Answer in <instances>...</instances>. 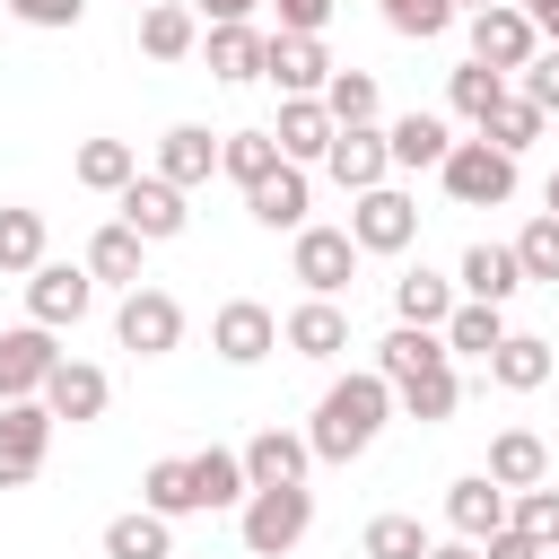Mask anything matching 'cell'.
Returning a JSON list of instances; mask_svg holds the SVG:
<instances>
[{"label": "cell", "mask_w": 559, "mask_h": 559, "mask_svg": "<svg viewBox=\"0 0 559 559\" xmlns=\"http://www.w3.org/2000/svg\"><path fill=\"white\" fill-rule=\"evenodd\" d=\"M428 559H480V542H463V533H454V542H428Z\"/></svg>", "instance_id": "816d5d0a"}, {"label": "cell", "mask_w": 559, "mask_h": 559, "mask_svg": "<svg viewBox=\"0 0 559 559\" xmlns=\"http://www.w3.org/2000/svg\"><path fill=\"white\" fill-rule=\"evenodd\" d=\"M349 236H358V253H411V236H419V201L393 192V183L349 192Z\"/></svg>", "instance_id": "52a82bcc"}, {"label": "cell", "mask_w": 559, "mask_h": 559, "mask_svg": "<svg viewBox=\"0 0 559 559\" xmlns=\"http://www.w3.org/2000/svg\"><path fill=\"white\" fill-rule=\"evenodd\" d=\"M332 131H341V122H332V105H323V96H288V105H280V131H271V140H280V157H288V166H323Z\"/></svg>", "instance_id": "ac0fdd59"}, {"label": "cell", "mask_w": 559, "mask_h": 559, "mask_svg": "<svg viewBox=\"0 0 559 559\" xmlns=\"http://www.w3.org/2000/svg\"><path fill=\"white\" fill-rule=\"evenodd\" d=\"M437 175H445V201H463V210H498V201H515V157H507L498 140H480V131L454 140Z\"/></svg>", "instance_id": "277c9868"}, {"label": "cell", "mask_w": 559, "mask_h": 559, "mask_svg": "<svg viewBox=\"0 0 559 559\" xmlns=\"http://www.w3.org/2000/svg\"><path fill=\"white\" fill-rule=\"evenodd\" d=\"M376 367H384V384H393V402H402L411 419H454L463 376H454L445 332H428V323H393V332L376 341Z\"/></svg>", "instance_id": "6da1fadb"}, {"label": "cell", "mask_w": 559, "mask_h": 559, "mask_svg": "<svg viewBox=\"0 0 559 559\" xmlns=\"http://www.w3.org/2000/svg\"><path fill=\"white\" fill-rule=\"evenodd\" d=\"M384 26H393V35H411V44H428V35H445V26H454V0H384Z\"/></svg>", "instance_id": "ee69618b"}, {"label": "cell", "mask_w": 559, "mask_h": 559, "mask_svg": "<svg viewBox=\"0 0 559 559\" xmlns=\"http://www.w3.org/2000/svg\"><path fill=\"white\" fill-rule=\"evenodd\" d=\"M489 480H498L507 498H515V489H542V480H550V445H542L533 428H498V437H489Z\"/></svg>", "instance_id": "7402d4cb"}, {"label": "cell", "mask_w": 559, "mask_h": 559, "mask_svg": "<svg viewBox=\"0 0 559 559\" xmlns=\"http://www.w3.org/2000/svg\"><path fill=\"white\" fill-rule=\"evenodd\" d=\"M463 297H454V280H437V271H402L393 280V314L402 323H428V332H445V314H454Z\"/></svg>", "instance_id": "f546056e"}, {"label": "cell", "mask_w": 559, "mask_h": 559, "mask_svg": "<svg viewBox=\"0 0 559 559\" xmlns=\"http://www.w3.org/2000/svg\"><path fill=\"white\" fill-rule=\"evenodd\" d=\"M87 192H122L131 175H140V157H131V140H79V166H70Z\"/></svg>", "instance_id": "74e56055"}, {"label": "cell", "mask_w": 559, "mask_h": 559, "mask_svg": "<svg viewBox=\"0 0 559 559\" xmlns=\"http://www.w3.org/2000/svg\"><path fill=\"white\" fill-rule=\"evenodd\" d=\"M393 411H402V402H393L384 367L332 376V384H323V402H314V419H306V445H314V463H358V454L384 437V419H393Z\"/></svg>", "instance_id": "7a4b0ae2"}, {"label": "cell", "mask_w": 559, "mask_h": 559, "mask_svg": "<svg viewBox=\"0 0 559 559\" xmlns=\"http://www.w3.org/2000/svg\"><path fill=\"white\" fill-rule=\"evenodd\" d=\"M52 411H44V393L35 402H0V489H26L35 472H44V454H52Z\"/></svg>", "instance_id": "8992f818"}, {"label": "cell", "mask_w": 559, "mask_h": 559, "mask_svg": "<svg viewBox=\"0 0 559 559\" xmlns=\"http://www.w3.org/2000/svg\"><path fill=\"white\" fill-rule=\"evenodd\" d=\"M515 262H524V280H559V210L524 218V236H515Z\"/></svg>", "instance_id": "b9f144b4"}, {"label": "cell", "mask_w": 559, "mask_h": 559, "mask_svg": "<svg viewBox=\"0 0 559 559\" xmlns=\"http://www.w3.org/2000/svg\"><path fill=\"white\" fill-rule=\"evenodd\" d=\"M542 122H550V114H542V105H533V96H524V87H507V96H498V114H489V122H480V140H498V148H507V157H524V148H533V140H542Z\"/></svg>", "instance_id": "d590c367"}, {"label": "cell", "mask_w": 559, "mask_h": 559, "mask_svg": "<svg viewBox=\"0 0 559 559\" xmlns=\"http://www.w3.org/2000/svg\"><path fill=\"white\" fill-rule=\"evenodd\" d=\"M498 341H507V314H498V306L463 297V306L445 314V349H454V358H480V367H489V349H498Z\"/></svg>", "instance_id": "d6a6232c"}, {"label": "cell", "mask_w": 559, "mask_h": 559, "mask_svg": "<svg viewBox=\"0 0 559 559\" xmlns=\"http://www.w3.org/2000/svg\"><path fill=\"white\" fill-rule=\"evenodd\" d=\"M9 17L17 26H44V35H70L87 17V0H9Z\"/></svg>", "instance_id": "f6af8a7d"}, {"label": "cell", "mask_w": 559, "mask_h": 559, "mask_svg": "<svg viewBox=\"0 0 559 559\" xmlns=\"http://www.w3.org/2000/svg\"><path fill=\"white\" fill-rule=\"evenodd\" d=\"M280 341H288L297 358H341V349H349V314H341V297H306V306L280 323Z\"/></svg>", "instance_id": "44dd1931"}, {"label": "cell", "mask_w": 559, "mask_h": 559, "mask_svg": "<svg viewBox=\"0 0 559 559\" xmlns=\"http://www.w3.org/2000/svg\"><path fill=\"white\" fill-rule=\"evenodd\" d=\"M454 9H463V0H454ZM472 9H489V0H472Z\"/></svg>", "instance_id": "db71d44e"}, {"label": "cell", "mask_w": 559, "mask_h": 559, "mask_svg": "<svg viewBox=\"0 0 559 559\" xmlns=\"http://www.w3.org/2000/svg\"><path fill=\"white\" fill-rule=\"evenodd\" d=\"M454 288H463V297H480V306H507V297L524 288V262H515V245H463V271H454Z\"/></svg>", "instance_id": "ffe728a7"}, {"label": "cell", "mask_w": 559, "mask_h": 559, "mask_svg": "<svg viewBox=\"0 0 559 559\" xmlns=\"http://www.w3.org/2000/svg\"><path fill=\"white\" fill-rule=\"evenodd\" d=\"M271 9H280V35H323L341 0H271Z\"/></svg>", "instance_id": "7dc6e473"}, {"label": "cell", "mask_w": 559, "mask_h": 559, "mask_svg": "<svg viewBox=\"0 0 559 559\" xmlns=\"http://www.w3.org/2000/svg\"><path fill=\"white\" fill-rule=\"evenodd\" d=\"M332 52H323V35H271V61H262V79L280 87V96H323L332 87Z\"/></svg>", "instance_id": "9a60e30c"}, {"label": "cell", "mask_w": 559, "mask_h": 559, "mask_svg": "<svg viewBox=\"0 0 559 559\" xmlns=\"http://www.w3.org/2000/svg\"><path fill=\"white\" fill-rule=\"evenodd\" d=\"M131 9H148V0H131Z\"/></svg>", "instance_id": "11a10c76"}, {"label": "cell", "mask_w": 559, "mask_h": 559, "mask_svg": "<svg viewBox=\"0 0 559 559\" xmlns=\"http://www.w3.org/2000/svg\"><path fill=\"white\" fill-rule=\"evenodd\" d=\"M210 79H227V87H245V79H262V61H271V35L253 26V17H227V26H210Z\"/></svg>", "instance_id": "e0dca14e"}, {"label": "cell", "mask_w": 559, "mask_h": 559, "mask_svg": "<svg viewBox=\"0 0 559 559\" xmlns=\"http://www.w3.org/2000/svg\"><path fill=\"white\" fill-rule=\"evenodd\" d=\"M87 306H96V271H87V262H35V271H26V314H35V323L61 332V323H79Z\"/></svg>", "instance_id": "4fadbf2b"}, {"label": "cell", "mask_w": 559, "mask_h": 559, "mask_svg": "<svg viewBox=\"0 0 559 559\" xmlns=\"http://www.w3.org/2000/svg\"><path fill=\"white\" fill-rule=\"evenodd\" d=\"M288 271L306 280V297H341L349 280H358V236L349 227H297V253H288Z\"/></svg>", "instance_id": "ba28073f"}, {"label": "cell", "mask_w": 559, "mask_h": 559, "mask_svg": "<svg viewBox=\"0 0 559 559\" xmlns=\"http://www.w3.org/2000/svg\"><path fill=\"white\" fill-rule=\"evenodd\" d=\"M236 533H245V550H253V559H288V550L314 533V489H306V480L253 489V498L236 507Z\"/></svg>", "instance_id": "3957f363"}, {"label": "cell", "mask_w": 559, "mask_h": 559, "mask_svg": "<svg viewBox=\"0 0 559 559\" xmlns=\"http://www.w3.org/2000/svg\"><path fill=\"white\" fill-rule=\"evenodd\" d=\"M533 26H542V44H559V0H515Z\"/></svg>", "instance_id": "681fc988"}, {"label": "cell", "mask_w": 559, "mask_h": 559, "mask_svg": "<svg viewBox=\"0 0 559 559\" xmlns=\"http://www.w3.org/2000/svg\"><path fill=\"white\" fill-rule=\"evenodd\" d=\"M210 349H218L227 367H262V358L280 349V314H271L262 297H227V306L210 314Z\"/></svg>", "instance_id": "9c48e42d"}, {"label": "cell", "mask_w": 559, "mask_h": 559, "mask_svg": "<svg viewBox=\"0 0 559 559\" xmlns=\"http://www.w3.org/2000/svg\"><path fill=\"white\" fill-rule=\"evenodd\" d=\"M114 210H122V227H140L148 245H166V236H183V227H192L183 183H166V175H131V183L114 192Z\"/></svg>", "instance_id": "5bb4252c"}, {"label": "cell", "mask_w": 559, "mask_h": 559, "mask_svg": "<svg viewBox=\"0 0 559 559\" xmlns=\"http://www.w3.org/2000/svg\"><path fill=\"white\" fill-rule=\"evenodd\" d=\"M306 463H314V445H306L297 428H262V437L245 445V480H253V489H280V480H306Z\"/></svg>", "instance_id": "d4e9b609"}, {"label": "cell", "mask_w": 559, "mask_h": 559, "mask_svg": "<svg viewBox=\"0 0 559 559\" xmlns=\"http://www.w3.org/2000/svg\"><path fill=\"white\" fill-rule=\"evenodd\" d=\"M140 52H148V61H183V52H201V9L148 0V9H140Z\"/></svg>", "instance_id": "484cf974"}, {"label": "cell", "mask_w": 559, "mask_h": 559, "mask_svg": "<svg viewBox=\"0 0 559 559\" xmlns=\"http://www.w3.org/2000/svg\"><path fill=\"white\" fill-rule=\"evenodd\" d=\"M140 507H157V515H201L192 454H166V463H148V472H140Z\"/></svg>", "instance_id": "836d02e7"}, {"label": "cell", "mask_w": 559, "mask_h": 559, "mask_svg": "<svg viewBox=\"0 0 559 559\" xmlns=\"http://www.w3.org/2000/svg\"><path fill=\"white\" fill-rule=\"evenodd\" d=\"M550 367H559V358H550V341H542V332H507V341L489 349V384H507V393H542V384H550Z\"/></svg>", "instance_id": "cb8c5ba5"}, {"label": "cell", "mask_w": 559, "mask_h": 559, "mask_svg": "<svg viewBox=\"0 0 559 559\" xmlns=\"http://www.w3.org/2000/svg\"><path fill=\"white\" fill-rule=\"evenodd\" d=\"M157 175H166V183H183V192H192V183H210V175H218V140H210L201 122H175V131L157 140Z\"/></svg>", "instance_id": "4316f807"}, {"label": "cell", "mask_w": 559, "mask_h": 559, "mask_svg": "<svg viewBox=\"0 0 559 559\" xmlns=\"http://www.w3.org/2000/svg\"><path fill=\"white\" fill-rule=\"evenodd\" d=\"M323 175H332L341 192H376V183L393 175V140H384L376 122H341L332 148H323Z\"/></svg>", "instance_id": "7c38bea8"}, {"label": "cell", "mask_w": 559, "mask_h": 559, "mask_svg": "<svg viewBox=\"0 0 559 559\" xmlns=\"http://www.w3.org/2000/svg\"><path fill=\"white\" fill-rule=\"evenodd\" d=\"M550 559H559V550H550Z\"/></svg>", "instance_id": "9f6ffc18"}, {"label": "cell", "mask_w": 559, "mask_h": 559, "mask_svg": "<svg viewBox=\"0 0 559 559\" xmlns=\"http://www.w3.org/2000/svg\"><path fill=\"white\" fill-rule=\"evenodd\" d=\"M358 550H367V559H428V524L402 515V507H384V515H367Z\"/></svg>", "instance_id": "8d00e7d4"}, {"label": "cell", "mask_w": 559, "mask_h": 559, "mask_svg": "<svg viewBox=\"0 0 559 559\" xmlns=\"http://www.w3.org/2000/svg\"><path fill=\"white\" fill-rule=\"evenodd\" d=\"M515 79H524V96H533L542 114H559V44H542V52H533Z\"/></svg>", "instance_id": "bcb514c9"}, {"label": "cell", "mask_w": 559, "mask_h": 559, "mask_svg": "<svg viewBox=\"0 0 559 559\" xmlns=\"http://www.w3.org/2000/svg\"><path fill=\"white\" fill-rule=\"evenodd\" d=\"M384 140H393V166H445V148H454V131L437 122V114H402V122H384Z\"/></svg>", "instance_id": "1f68e13d"}, {"label": "cell", "mask_w": 559, "mask_h": 559, "mask_svg": "<svg viewBox=\"0 0 559 559\" xmlns=\"http://www.w3.org/2000/svg\"><path fill=\"white\" fill-rule=\"evenodd\" d=\"M550 210H559V175H550Z\"/></svg>", "instance_id": "f5cc1de1"}, {"label": "cell", "mask_w": 559, "mask_h": 559, "mask_svg": "<svg viewBox=\"0 0 559 559\" xmlns=\"http://www.w3.org/2000/svg\"><path fill=\"white\" fill-rule=\"evenodd\" d=\"M44 262V210H0V271L26 280Z\"/></svg>", "instance_id": "ab89813d"}, {"label": "cell", "mask_w": 559, "mask_h": 559, "mask_svg": "<svg viewBox=\"0 0 559 559\" xmlns=\"http://www.w3.org/2000/svg\"><path fill=\"white\" fill-rule=\"evenodd\" d=\"M507 524H524L542 550H559V489H550V480H542V489H515V498H507Z\"/></svg>", "instance_id": "60d3db41"}, {"label": "cell", "mask_w": 559, "mask_h": 559, "mask_svg": "<svg viewBox=\"0 0 559 559\" xmlns=\"http://www.w3.org/2000/svg\"><path fill=\"white\" fill-rule=\"evenodd\" d=\"M140 253H148V236H140V227H122V218L87 236V271H96V280H114V288H140V280H148V271H140Z\"/></svg>", "instance_id": "f1b7e54d"}, {"label": "cell", "mask_w": 559, "mask_h": 559, "mask_svg": "<svg viewBox=\"0 0 559 559\" xmlns=\"http://www.w3.org/2000/svg\"><path fill=\"white\" fill-rule=\"evenodd\" d=\"M445 524H454L463 542H489V533L507 524V489H498L489 472H463V480L445 489Z\"/></svg>", "instance_id": "603a6c76"}, {"label": "cell", "mask_w": 559, "mask_h": 559, "mask_svg": "<svg viewBox=\"0 0 559 559\" xmlns=\"http://www.w3.org/2000/svg\"><path fill=\"white\" fill-rule=\"evenodd\" d=\"M105 402H114V384H105V367H87V358H61L52 376H44V411L52 419H105Z\"/></svg>", "instance_id": "2e32d148"}, {"label": "cell", "mask_w": 559, "mask_h": 559, "mask_svg": "<svg viewBox=\"0 0 559 559\" xmlns=\"http://www.w3.org/2000/svg\"><path fill=\"white\" fill-rule=\"evenodd\" d=\"M192 489H201V515H210V507H245V498H253V480H245V454H227V445H201V454H192Z\"/></svg>", "instance_id": "4dcf8cb0"}, {"label": "cell", "mask_w": 559, "mask_h": 559, "mask_svg": "<svg viewBox=\"0 0 559 559\" xmlns=\"http://www.w3.org/2000/svg\"><path fill=\"white\" fill-rule=\"evenodd\" d=\"M480 559H550V550H542V542H533L524 524H498V533L480 542Z\"/></svg>", "instance_id": "c3c4849f"}, {"label": "cell", "mask_w": 559, "mask_h": 559, "mask_svg": "<svg viewBox=\"0 0 559 559\" xmlns=\"http://www.w3.org/2000/svg\"><path fill=\"white\" fill-rule=\"evenodd\" d=\"M533 52H542V26H533L515 0L472 9V61H489V70H524Z\"/></svg>", "instance_id": "8fae6325"}, {"label": "cell", "mask_w": 559, "mask_h": 559, "mask_svg": "<svg viewBox=\"0 0 559 559\" xmlns=\"http://www.w3.org/2000/svg\"><path fill=\"white\" fill-rule=\"evenodd\" d=\"M498 96H507V70H489V61H463V70L445 79V105H454V114H463L472 131H480V122L498 114Z\"/></svg>", "instance_id": "e575fe53"}, {"label": "cell", "mask_w": 559, "mask_h": 559, "mask_svg": "<svg viewBox=\"0 0 559 559\" xmlns=\"http://www.w3.org/2000/svg\"><path fill=\"white\" fill-rule=\"evenodd\" d=\"M253 9H262V0H201V17H210V26H227V17H253Z\"/></svg>", "instance_id": "f907efd6"}, {"label": "cell", "mask_w": 559, "mask_h": 559, "mask_svg": "<svg viewBox=\"0 0 559 559\" xmlns=\"http://www.w3.org/2000/svg\"><path fill=\"white\" fill-rule=\"evenodd\" d=\"M61 367V349H52V323H9L0 332V402H35L44 393V376Z\"/></svg>", "instance_id": "30bf717a"}, {"label": "cell", "mask_w": 559, "mask_h": 559, "mask_svg": "<svg viewBox=\"0 0 559 559\" xmlns=\"http://www.w3.org/2000/svg\"><path fill=\"white\" fill-rule=\"evenodd\" d=\"M271 166H280V140H271V131H227V140H218V175H236L245 192H253Z\"/></svg>", "instance_id": "f35d334b"}, {"label": "cell", "mask_w": 559, "mask_h": 559, "mask_svg": "<svg viewBox=\"0 0 559 559\" xmlns=\"http://www.w3.org/2000/svg\"><path fill=\"white\" fill-rule=\"evenodd\" d=\"M105 559H175V515L157 507H131L105 524Z\"/></svg>", "instance_id": "83f0119b"}, {"label": "cell", "mask_w": 559, "mask_h": 559, "mask_svg": "<svg viewBox=\"0 0 559 559\" xmlns=\"http://www.w3.org/2000/svg\"><path fill=\"white\" fill-rule=\"evenodd\" d=\"M245 210H253V227H271V236L288 227V236H297V227H306V166H288V157H280V166L245 192Z\"/></svg>", "instance_id": "d6986e66"}, {"label": "cell", "mask_w": 559, "mask_h": 559, "mask_svg": "<svg viewBox=\"0 0 559 559\" xmlns=\"http://www.w3.org/2000/svg\"><path fill=\"white\" fill-rule=\"evenodd\" d=\"M114 341H122L131 358H166V349L183 341V306L140 280V288H122V306H114Z\"/></svg>", "instance_id": "5b68a950"}, {"label": "cell", "mask_w": 559, "mask_h": 559, "mask_svg": "<svg viewBox=\"0 0 559 559\" xmlns=\"http://www.w3.org/2000/svg\"><path fill=\"white\" fill-rule=\"evenodd\" d=\"M323 105H332V122H376V79L367 70H332V87H323Z\"/></svg>", "instance_id": "7bdbcfd3"}]
</instances>
